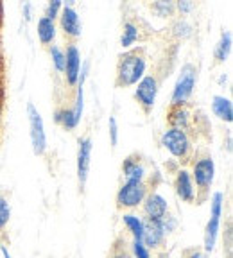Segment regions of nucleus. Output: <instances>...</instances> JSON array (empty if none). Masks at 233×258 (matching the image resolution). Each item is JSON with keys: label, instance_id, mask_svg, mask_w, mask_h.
<instances>
[{"label": "nucleus", "instance_id": "1", "mask_svg": "<svg viewBox=\"0 0 233 258\" xmlns=\"http://www.w3.org/2000/svg\"><path fill=\"white\" fill-rule=\"evenodd\" d=\"M147 72V57L142 47L129 48L122 52L116 61V76L115 86L116 88H131L137 86V83Z\"/></svg>", "mask_w": 233, "mask_h": 258}, {"label": "nucleus", "instance_id": "2", "mask_svg": "<svg viewBox=\"0 0 233 258\" xmlns=\"http://www.w3.org/2000/svg\"><path fill=\"white\" fill-rule=\"evenodd\" d=\"M192 181L196 188V201L205 203L210 199V188L215 179V161L210 154L199 156L192 165Z\"/></svg>", "mask_w": 233, "mask_h": 258}, {"label": "nucleus", "instance_id": "3", "mask_svg": "<svg viewBox=\"0 0 233 258\" xmlns=\"http://www.w3.org/2000/svg\"><path fill=\"white\" fill-rule=\"evenodd\" d=\"M210 201V219L205 226V237H203V251L212 253L217 244L219 231H221V219H222V208H224V194L221 190L212 194Z\"/></svg>", "mask_w": 233, "mask_h": 258}, {"label": "nucleus", "instance_id": "4", "mask_svg": "<svg viewBox=\"0 0 233 258\" xmlns=\"http://www.w3.org/2000/svg\"><path fill=\"white\" fill-rule=\"evenodd\" d=\"M197 67L194 63H185L181 67L178 79L174 83L172 93H170V106H187L194 95V88L197 83Z\"/></svg>", "mask_w": 233, "mask_h": 258}, {"label": "nucleus", "instance_id": "5", "mask_svg": "<svg viewBox=\"0 0 233 258\" xmlns=\"http://www.w3.org/2000/svg\"><path fill=\"white\" fill-rule=\"evenodd\" d=\"M160 144L170 156L180 161H189V158L192 156L194 144L187 131H181V129H174V127L165 129L163 133H161Z\"/></svg>", "mask_w": 233, "mask_h": 258}, {"label": "nucleus", "instance_id": "6", "mask_svg": "<svg viewBox=\"0 0 233 258\" xmlns=\"http://www.w3.org/2000/svg\"><path fill=\"white\" fill-rule=\"evenodd\" d=\"M149 192V186L145 181H135V179H126L116 192V208L121 210H133L144 203L145 196Z\"/></svg>", "mask_w": 233, "mask_h": 258}, {"label": "nucleus", "instance_id": "7", "mask_svg": "<svg viewBox=\"0 0 233 258\" xmlns=\"http://www.w3.org/2000/svg\"><path fill=\"white\" fill-rule=\"evenodd\" d=\"M27 118H29V137H31L32 153L36 156H43L47 153V133L41 113L32 102H27Z\"/></svg>", "mask_w": 233, "mask_h": 258}, {"label": "nucleus", "instance_id": "8", "mask_svg": "<svg viewBox=\"0 0 233 258\" xmlns=\"http://www.w3.org/2000/svg\"><path fill=\"white\" fill-rule=\"evenodd\" d=\"M158 92H160V81H158V77L154 74H145L135 86V93H133L135 101L144 109L145 115L153 111L154 104H156Z\"/></svg>", "mask_w": 233, "mask_h": 258}, {"label": "nucleus", "instance_id": "9", "mask_svg": "<svg viewBox=\"0 0 233 258\" xmlns=\"http://www.w3.org/2000/svg\"><path fill=\"white\" fill-rule=\"evenodd\" d=\"M92 151H93V142L90 137H83L77 140L76 169H77V183H79L81 190H85L86 181H88L90 165H92Z\"/></svg>", "mask_w": 233, "mask_h": 258}, {"label": "nucleus", "instance_id": "10", "mask_svg": "<svg viewBox=\"0 0 233 258\" xmlns=\"http://www.w3.org/2000/svg\"><path fill=\"white\" fill-rule=\"evenodd\" d=\"M60 27L63 31V34L69 40H77L81 38V32H83V24H81V16L79 13L74 8V2H67L63 6L60 13Z\"/></svg>", "mask_w": 233, "mask_h": 258}, {"label": "nucleus", "instance_id": "11", "mask_svg": "<svg viewBox=\"0 0 233 258\" xmlns=\"http://www.w3.org/2000/svg\"><path fill=\"white\" fill-rule=\"evenodd\" d=\"M142 212H144V219H154V221H161L165 215L169 214V203L161 196L160 192L153 190L147 192L144 203H142Z\"/></svg>", "mask_w": 233, "mask_h": 258}, {"label": "nucleus", "instance_id": "12", "mask_svg": "<svg viewBox=\"0 0 233 258\" xmlns=\"http://www.w3.org/2000/svg\"><path fill=\"white\" fill-rule=\"evenodd\" d=\"M65 50V79H67V85L69 86H76L77 81L81 76V52L77 45L74 41H70L67 45Z\"/></svg>", "mask_w": 233, "mask_h": 258}, {"label": "nucleus", "instance_id": "13", "mask_svg": "<svg viewBox=\"0 0 233 258\" xmlns=\"http://www.w3.org/2000/svg\"><path fill=\"white\" fill-rule=\"evenodd\" d=\"M144 219V217H142ZM165 231L161 221L154 219H144V231H142V242L145 244L149 251L151 249H161L165 244Z\"/></svg>", "mask_w": 233, "mask_h": 258}, {"label": "nucleus", "instance_id": "14", "mask_svg": "<svg viewBox=\"0 0 233 258\" xmlns=\"http://www.w3.org/2000/svg\"><path fill=\"white\" fill-rule=\"evenodd\" d=\"M174 192L183 203L196 201V188H194L192 176L187 169H180L174 177Z\"/></svg>", "mask_w": 233, "mask_h": 258}, {"label": "nucleus", "instance_id": "15", "mask_svg": "<svg viewBox=\"0 0 233 258\" xmlns=\"http://www.w3.org/2000/svg\"><path fill=\"white\" fill-rule=\"evenodd\" d=\"M192 113L187 106H170L169 113H167V122H169V127L181 129V131H187L189 133L192 129Z\"/></svg>", "mask_w": 233, "mask_h": 258}, {"label": "nucleus", "instance_id": "16", "mask_svg": "<svg viewBox=\"0 0 233 258\" xmlns=\"http://www.w3.org/2000/svg\"><path fill=\"white\" fill-rule=\"evenodd\" d=\"M122 174L126 179H135V181H145L147 176V169H145L144 161H142L140 154H129L124 161H122Z\"/></svg>", "mask_w": 233, "mask_h": 258}, {"label": "nucleus", "instance_id": "17", "mask_svg": "<svg viewBox=\"0 0 233 258\" xmlns=\"http://www.w3.org/2000/svg\"><path fill=\"white\" fill-rule=\"evenodd\" d=\"M212 113L219 120L231 124L233 122V104L228 97L224 95H213L212 97Z\"/></svg>", "mask_w": 233, "mask_h": 258}, {"label": "nucleus", "instance_id": "18", "mask_svg": "<svg viewBox=\"0 0 233 258\" xmlns=\"http://www.w3.org/2000/svg\"><path fill=\"white\" fill-rule=\"evenodd\" d=\"M36 34L41 45H54L56 40V22L48 20L47 16H40L36 24Z\"/></svg>", "mask_w": 233, "mask_h": 258}, {"label": "nucleus", "instance_id": "19", "mask_svg": "<svg viewBox=\"0 0 233 258\" xmlns=\"http://www.w3.org/2000/svg\"><path fill=\"white\" fill-rule=\"evenodd\" d=\"M231 47H233L231 32L222 31L217 45H215V48H213V59H215V63H217V64L224 63V61L229 57V54H231Z\"/></svg>", "mask_w": 233, "mask_h": 258}, {"label": "nucleus", "instance_id": "20", "mask_svg": "<svg viewBox=\"0 0 233 258\" xmlns=\"http://www.w3.org/2000/svg\"><path fill=\"white\" fill-rule=\"evenodd\" d=\"M142 32H140V27L133 20H126L124 22V27H122V34H121V47L122 48H131L133 45L137 43L140 40Z\"/></svg>", "mask_w": 233, "mask_h": 258}, {"label": "nucleus", "instance_id": "21", "mask_svg": "<svg viewBox=\"0 0 233 258\" xmlns=\"http://www.w3.org/2000/svg\"><path fill=\"white\" fill-rule=\"evenodd\" d=\"M122 222H124L126 230L133 237V240H142V231H144V219L138 217L135 214H124L122 215Z\"/></svg>", "mask_w": 233, "mask_h": 258}, {"label": "nucleus", "instance_id": "22", "mask_svg": "<svg viewBox=\"0 0 233 258\" xmlns=\"http://www.w3.org/2000/svg\"><path fill=\"white\" fill-rule=\"evenodd\" d=\"M170 32H172V36L178 38V40H189V38L192 36L194 27H192V24H190V22L185 20V18H180V20H176L172 24Z\"/></svg>", "mask_w": 233, "mask_h": 258}, {"label": "nucleus", "instance_id": "23", "mask_svg": "<svg viewBox=\"0 0 233 258\" xmlns=\"http://www.w3.org/2000/svg\"><path fill=\"white\" fill-rule=\"evenodd\" d=\"M151 9H153V13L158 18H170V16L176 13V6H174V2H170V0H158V2H153Z\"/></svg>", "mask_w": 233, "mask_h": 258}, {"label": "nucleus", "instance_id": "24", "mask_svg": "<svg viewBox=\"0 0 233 258\" xmlns=\"http://www.w3.org/2000/svg\"><path fill=\"white\" fill-rule=\"evenodd\" d=\"M48 54H50V59H52L56 72L63 74L65 72V50L60 45H50V47H48Z\"/></svg>", "mask_w": 233, "mask_h": 258}, {"label": "nucleus", "instance_id": "25", "mask_svg": "<svg viewBox=\"0 0 233 258\" xmlns=\"http://www.w3.org/2000/svg\"><path fill=\"white\" fill-rule=\"evenodd\" d=\"M11 203L4 196H0V233L8 228L9 221H11Z\"/></svg>", "mask_w": 233, "mask_h": 258}, {"label": "nucleus", "instance_id": "26", "mask_svg": "<svg viewBox=\"0 0 233 258\" xmlns=\"http://www.w3.org/2000/svg\"><path fill=\"white\" fill-rule=\"evenodd\" d=\"M124 246H126V242L122 240V238H119L111 246V251H109L108 258H133L131 251H128Z\"/></svg>", "mask_w": 233, "mask_h": 258}, {"label": "nucleus", "instance_id": "27", "mask_svg": "<svg viewBox=\"0 0 233 258\" xmlns=\"http://www.w3.org/2000/svg\"><path fill=\"white\" fill-rule=\"evenodd\" d=\"M131 254L133 258H153L151 251L145 247V244L142 240H131Z\"/></svg>", "mask_w": 233, "mask_h": 258}, {"label": "nucleus", "instance_id": "28", "mask_svg": "<svg viewBox=\"0 0 233 258\" xmlns=\"http://www.w3.org/2000/svg\"><path fill=\"white\" fill-rule=\"evenodd\" d=\"M108 133H109V144H111V147H116V144H119V122H116L115 115H109Z\"/></svg>", "mask_w": 233, "mask_h": 258}, {"label": "nucleus", "instance_id": "29", "mask_svg": "<svg viewBox=\"0 0 233 258\" xmlns=\"http://www.w3.org/2000/svg\"><path fill=\"white\" fill-rule=\"evenodd\" d=\"M61 9H63V0H52V2H48L47 6V11H45L43 16H47L48 20H56L57 16H60Z\"/></svg>", "mask_w": 233, "mask_h": 258}, {"label": "nucleus", "instance_id": "30", "mask_svg": "<svg viewBox=\"0 0 233 258\" xmlns=\"http://www.w3.org/2000/svg\"><path fill=\"white\" fill-rule=\"evenodd\" d=\"M180 258H210V254L205 253V251H203V247L192 246V247H187V249L181 251Z\"/></svg>", "mask_w": 233, "mask_h": 258}, {"label": "nucleus", "instance_id": "31", "mask_svg": "<svg viewBox=\"0 0 233 258\" xmlns=\"http://www.w3.org/2000/svg\"><path fill=\"white\" fill-rule=\"evenodd\" d=\"M161 226H163V231H165V235L172 233V231H176V228H178V219L174 217V215L167 214L163 219H161Z\"/></svg>", "mask_w": 233, "mask_h": 258}, {"label": "nucleus", "instance_id": "32", "mask_svg": "<svg viewBox=\"0 0 233 258\" xmlns=\"http://www.w3.org/2000/svg\"><path fill=\"white\" fill-rule=\"evenodd\" d=\"M174 6H176V11L180 13L181 16L190 15V13L194 11V8H196V4L190 2V0H180V2H174Z\"/></svg>", "mask_w": 233, "mask_h": 258}, {"label": "nucleus", "instance_id": "33", "mask_svg": "<svg viewBox=\"0 0 233 258\" xmlns=\"http://www.w3.org/2000/svg\"><path fill=\"white\" fill-rule=\"evenodd\" d=\"M0 253H2V258H13V254L9 253V249H8L6 244H0Z\"/></svg>", "mask_w": 233, "mask_h": 258}, {"label": "nucleus", "instance_id": "34", "mask_svg": "<svg viewBox=\"0 0 233 258\" xmlns=\"http://www.w3.org/2000/svg\"><path fill=\"white\" fill-rule=\"evenodd\" d=\"M24 16H25V20H31L32 16H31V4H25L24 6Z\"/></svg>", "mask_w": 233, "mask_h": 258}, {"label": "nucleus", "instance_id": "35", "mask_svg": "<svg viewBox=\"0 0 233 258\" xmlns=\"http://www.w3.org/2000/svg\"><path fill=\"white\" fill-rule=\"evenodd\" d=\"M156 258H174V256H172V254H170V253H169V251H165V249H161V251H158Z\"/></svg>", "mask_w": 233, "mask_h": 258}, {"label": "nucleus", "instance_id": "36", "mask_svg": "<svg viewBox=\"0 0 233 258\" xmlns=\"http://www.w3.org/2000/svg\"><path fill=\"white\" fill-rule=\"evenodd\" d=\"M2 22H4V4L0 2V29H2Z\"/></svg>", "mask_w": 233, "mask_h": 258}, {"label": "nucleus", "instance_id": "37", "mask_svg": "<svg viewBox=\"0 0 233 258\" xmlns=\"http://www.w3.org/2000/svg\"><path fill=\"white\" fill-rule=\"evenodd\" d=\"M2 64H4V57H2V52H0V70H2Z\"/></svg>", "mask_w": 233, "mask_h": 258}, {"label": "nucleus", "instance_id": "38", "mask_svg": "<svg viewBox=\"0 0 233 258\" xmlns=\"http://www.w3.org/2000/svg\"><path fill=\"white\" fill-rule=\"evenodd\" d=\"M0 104H2V85H0Z\"/></svg>", "mask_w": 233, "mask_h": 258}]
</instances>
